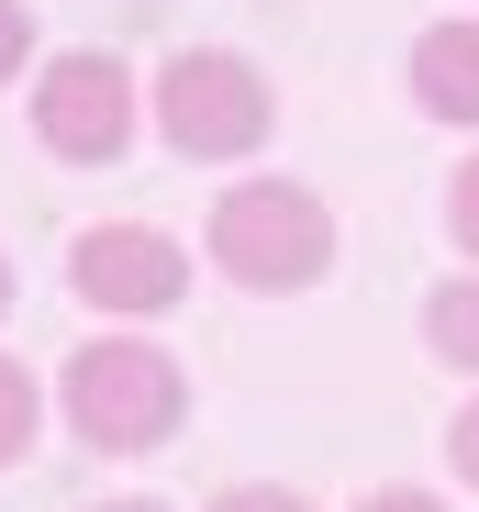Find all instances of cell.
I'll use <instances>...</instances> for the list:
<instances>
[{
  "label": "cell",
  "mask_w": 479,
  "mask_h": 512,
  "mask_svg": "<svg viewBox=\"0 0 479 512\" xmlns=\"http://www.w3.org/2000/svg\"><path fill=\"white\" fill-rule=\"evenodd\" d=\"M201 245H212V279H234L246 301H301V290H324V279H335V256H346L335 201L312 190V179H279V167L223 179Z\"/></svg>",
  "instance_id": "obj_1"
},
{
  "label": "cell",
  "mask_w": 479,
  "mask_h": 512,
  "mask_svg": "<svg viewBox=\"0 0 479 512\" xmlns=\"http://www.w3.org/2000/svg\"><path fill=\"white\" fill-rule=\"evenodd\" d=\"M56 423L90 457H168L190 435V368L156 346V334H90L67 368H56Z\"/></svg>",
  "instance_id": "obj_2"
},
{
  "label": "cell",
  "mask_w": 479,
  "mask_h": 512,
  "mask_svg": "<svg viewBox=\"0 0 479 512\" xmlns=\"http://www.w3.org/2000/svg\"><path fill=\"white\" fill-rule=\"evenodd\" d=\"M145 123L190 167H246L279 134V90H268V67L234 56V45H179L156 67V90H145Z\"/></svg>",
  "instance_id": "obj_3"
},
{
  "label": "cell",
  "mask_w": 479,
  "mask_h": 512,
  "mask_svg": "<svg viewBox=\"0 0 479 512\" xmlns=\"http://www.w3.org/2000/svg\"><path fill=\"white\" fill-rule=\"evenodd\" d=\"M23 112H34V145H45L56 167H123L134 134H145V90H134V67H123L112 45H67V56H45Z\"/></svg>",
  "instance_id": "obj_4"
},
{
  "label": "cell",
  "mask_w": 479,
  "mask_h": 512,
  "mask_svg": "<svg viewBox=\"0 0 479 512\" xmlns=\"http://www.w3.org/2000/svg\"><path fill=\"white\" fill-rule=\"evenodd\" d=\"M201 279V256L168 234V223H90L67 245V290L78 312H101V323H168Z\"/></svg>",
  "instance_id": "obj_5"
},
{
  "label": "cell",
  "mask_w": 479,
  "mask_h": 512,
  "mask_svg": "<svg viewBox=\"0 0 479 512\" xmlns=\"http://www.w3.org/2000/svg\"><path fill=\"white\" fill-rule=\"evenodd\" d=\"M402 90H413V112H424L435 134H468V145H479V12H446V23L413 34Z\"/></svg>",
  "instance_id": "obj_6"
},
{
  "label": "cell",
  "mask_w": 479,
  "mask_h": 512,
  "mask_svg": "<svg viewBox=\"0 0 479 512\" xmlns=\"http://www.w3.org/2000/svg\"><path fill=\"white\" fill-rule=\"evenodd\" d=\"M413 334H424V357H435V368H457V379L479 390V268L435 279L424 312H413Z\"/></svg>",
  "instance_id": "obj_7"
},
{
  "label": "cell",
  "mask_w": 479,
  "mask_h": 512,
  "mask_svg": "<svg viewBox=\"0 0 479 512\" xmlns=\"http://www.w3.org/2000/svg\"><path fill=\"white\" fill-rule=\"evenodd\" d=\"M45 412H56V390H45V379H34L23 357H0V468H23V457H34Z\"/></svg>",
  "instance_id": "obj_8"
},
{
  "label": "cell",
  "mask_w": 479,
  "mask_h": 512,
  "mask_svg": "<svg viewBox=\"0 0 479 512\" xmlns=\"http://www.w3.org/2000/svg\"><path fill=\"white\" fill-rule=\"evenodd\" d=\"M446 245L468 256V268H479V145L446 167Z\"/></svg>",
  "instance_id": "obj_9"
},
{
  "label": "cell",
  "mask_w": 479,
  "mask_h": 512,
  "mask_svg": "<svg viewBox=\"0 0 479 512\" xmlns=\"http://www.w3.org/2000/svg\"><path fill=\"white\" fill-rule=\"evenodd\" d=\"M201 512H324V501H301L290 479H234V490H212Z\"/></svg>",
  "instance_id": "obj_10"
},
{
  "label": "cell",
  "mask_w": 479,
  "mask_h": 512,
  "mask_svg": "<svg viewBox=\"0 0 479 512\" xmlns=\"http://www.w3.org/2000/svg\"><path fill=\"white\" fill-rule=\"evenodd\" d=\"M446 468H457V490H479V390H468L457 423H446Z\"/></svg>",
  "instance_id": "obj_11"
},
{
  "label": "cell",
  "mask_w": 479,
  "mask_h": 512,
  "mask_svg": "<svg viewBox=\"0 0 479 512\" xmlns=\"http://www.w3.org/2000/svg\"><path fill=\"white\" fill-rule=\"evenodd\" d=\"M23 67H34V12H23V0H0V90H12Z\"/></svg>",
  "instance_id": "obj_12"
},
{
  "label": "cell",
  "mask_w": 479,
  "mask_h": 512,
  "mask_svg": "<svg viewBox=\"0 0 479 512\" xmlns=\"http://www.w3.org/2000/svg\"><path fill=\"white\" fill-rule=\"evenodd\" d=\"M357 512H457V501H446V490H424V479H390V490H368Z\"/></svg>",
  "instance_id": "obj_13"
},
{
  "label": "cell",
  "mask_w": 479,
  "mask_h": 512,
  "mask_svg": "<svg viewBox=\"0 0 479 512\" xmlns=\"http://www.w3.org/2000/svg\"><path fill=\"white\" fill-rule=\"evenodd\" d=\"M90 512H179V501H90Z\"/></svg>",
  "instance_id": "obj_14"
},
{
  "label": "cell",
  "mask_w": 479,
  "mask_h": 512,
  "mask_svg": "<svg viewBox=\"0 0 479 512\" xmlns=\"http://www.w3.org/2000/svg\"><path fill=\"white\" fill-rule=\"evenodd\" d=\"M0 312H12V245H0Z\"/></svg>",
  "instance_id": "obj_15"
}]
</instances>
